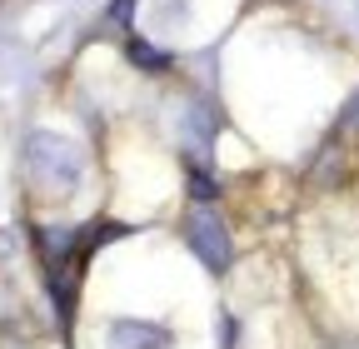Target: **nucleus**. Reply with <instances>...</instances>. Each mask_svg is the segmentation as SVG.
<instances>
[{
  "label": "nucleus",
  "instance_id": "nucleus-1",
  "mask_svg": "<svg viewBox=\"0 0 359 349\" xmlns=\"http://www.w3.org/2000/svg\"><path fill=\"white\" fill-rule=\"evenodd\" d=\"M190 230H195V245L205 249V259H210V265H224V249L215 245V230H219V225L210 220V214H200V220H195Z\"/></svg>",
  "mask_w": 359,
  "mask_h": 349
}]
</instances>
